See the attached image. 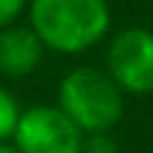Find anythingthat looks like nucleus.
I'll use <instances>...</instances> for the list:
<instances>
[{"label":"nucleus","instance_id":"7ed1b4c3","mask_svg":"<svg viewBox=\"0 0 153 153\" xmlns=\"http://www.w3.org/2000/svg\"><path fill=\"white\" fill-rule=\"evenodd\" d=\"M82 136L60 105H31L20 111L11 145L20 153H79Z\"/></svg>","mask_w":153,"mask_h":153},{"label":"nucleus","instance_id":"0eeeda50","mask_svg":"<svg viewBox=\"0 0 153 153\" xmlns=\"http://www.w3.org/2000/svg\"><path fill=\"white\" fill-rule=\"evenodd\" d=\"M79 153H119V145L111 133H85Z\"/></svg>","mask_w":153,"mask_h":153},{"label":"nucleus","instance_id":"f03ea898","mask_svg":"<svg viewBox=\"0 0 153 153\" xmlns=\"http://www.w3.org/2000/svg\"><path fill=\"white\" fill-rule=\"evenodd\" d=\"M57 105L82 133H111L125 114L122 88L108 71L91 65L71 68L60 79Z\"/></svg>","mask_w":153,"mask_h":153},{"label":"nucleus","instance_id":"1a4fd4ad","mask_svg":"<svg viewBox=\"0 0 153 153\" xmlns=\"http://www.w3.org/2000/svg\"><path fill=\"white\" fill-rule=\"evenodd\" d=\"M0 153H20V150H17L11 142H0Z\"/></svg>","mask_w":153,"mask_h":153},{"label":"nucleus","instance_id":"20e7f679","mask_svg":"<svg viewBox=\"0 0 153 153\" xmlns=\"http://www.w3.org/2000/svg\"><path fill=\"white\" fill-rule=\"evenodd\" d=\"M105 62L122 94H153V31L142 26L122 28L111 40Z\"/></svg>","mask_w":153,"mask_h":153},{"label":"nucleus","instance_id":"6e6552de","mask_svg":"<svg viewBox=\"0 0 153 153\" xmlns=\"http://www.w3.org/2000/svg\"><path fill=\"white\" fill-rule=\"evenodd\" d=\"M26 6H28V0H0V28L17 23V17L23 14Z\"/></svg>","mask_w":153,"mask_h":153},{"label":"nucleus","instance_id":"39448f33","mask_svg":"<svg viewBox=\"0 0 153 153\" xmlns=\"http://www.w3.org/2000/svg\"><path fill=\"white\" fill-rule=\"evenodd\" d=\"M45 45L40 43V37L34 34L31 26H3L0 28V74L20 79L37 71V65L43 62Z\"/></svg>","mask_w":153,"mask_h":153},{"label":"nucleus","instance_id":"423d86ee","mask_svg":"<svg viewBox=\"0 0 153 153\" xmlns=\"http://www.w3.org/2000/svg\"><path fill=\"white\" fill-rule=\"evenodd\" d=\"M20 102L6 85H0V142H11L14 128L20 122Z\"/></svg>","mask_w":153,"mask_h":153},{"label":"nucleus","instance_id":"f257e3e1","mask_svg":"<svg viewBox=\"0 0 153 153\" xmlns=\"http://www.w3.org/2000/svg\"><path fill=\"white\" fill-rule=\"evenodd\" d=\"M28 26L57 54H82L111 28L108 0H28Z\"/></svg>","mask_w":153,"mask_h":153}]
</instances>
